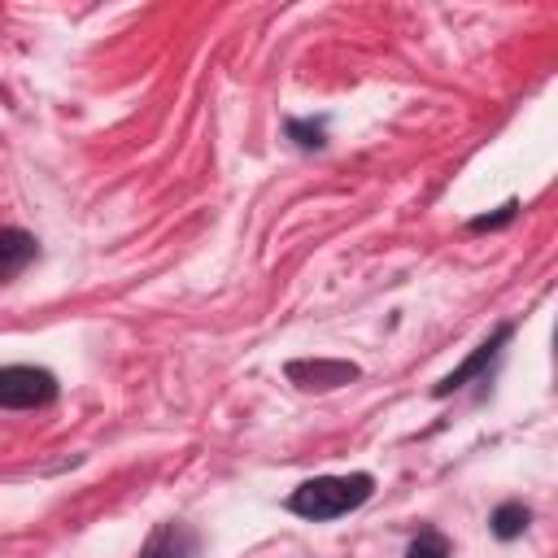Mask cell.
<instances>
[{"instance_id":"52a82bcc","label":"cell","mask_w":558,"mask_h":558,"mask_svg":"<svg viewBox=\"0 0 558 558\" xmlns=\"http://www.w3.org/2000/svg\"><path fill=\"white\" fill-rule=\"evenodd\" d=\"M31 257H35V240H31L26 231H4V235H0V279L17 275Z\"/></svg>"},{"instance_id":"9c48e42d","label":"cell","mask_w":558,"mask_h":558,"mask_svg":"<svg viewBox=\"0 0 558 558\" xmlns=\"http://www.w3.org/2000/svg\"><path fill=\"white\" fill-rule=\"evenodd\" d=\"M288 135L301 144V148H323V122H288Z\"/></svg>"},{"instance_id":"30bf717a","label":"cell","mask_w":558,"mask_h":558,"mask_svg":"<svg viewBox=\"0 0 558 558\" xmlns=\"http://www.w3.org/2000/svg\"><path fill=\"white\" fill-rule=\"evenodd\" d=\"M514 209H519V205H514V201H506V205H501V214H493V218H475V222H471V231H493V227H506V222L514 218Z\"/></svg>"},{"instance_id":"6da1fadb","label":"cell","mask_w":558,"mask_h":558,"mask_svg":"<svg viewBox=\"0 0 558 558\" xmlns=\"http://www.w3.org/2000/svg\"><path fill=\"white\" fill-rule=\"evenodd\" d=\"M375 493V480L366 471H353V475H314L305 480L292 497H288V510L310 519V523H327V519H340L357 506H366Z\"/></svg>"},{"instance_id":"7a4b0ae2","label":"cell","mask_w":558,"mask_h":558,"mask_svg":"<svg viewBox=\"0 0 558 558\" xmlns=\"http://www.w3.org/2000/svg\"><path fill=\"white\" fill-rule=\"evenodd\" d=\"M57 397V375L44 366H0V410H39Z\"/></svg>"},{"instance_id":"5b68a950","label":"cell","mask_w":558,"mask_h":558,"mask_svg":"<svg viewBox=\"0 0 558 558\" xmlns=\"http://www.w3.org/2000/svg\"><path fill=\"white\" fill-rule=\"evenodd\" d=\"M506 340H510V323H501V327H497V331H493V336H488V340H484V344H480V349H475V353H471V357H466L458 371H449V375H445V379H440L432 392H436V397L458 392L466 379H475V375H480V371H484V366H488V362L501 353V344H506Z\"/></svg>"},{"instance_id":"277c9868","label":"cell","mask_w":558,"mask_h":558,"mask_svg":"<svg viewBox=\"0 0 558 558\" xmlns=\"http://www.w3.org/2000/svg\"><path fill=\"white\" fill-rule=\"evenodd\" d=\"M288 379L310 388V392L314 388L327 392V388H340V384L357 379V366L353 362H327V357H318V362H288Z\"/></svg>"},{"instance_id":"8992f818","label":"cell","mask_w":558,"mask_h":558,"mask_svg":"<svg viewBox=\"0 0 558 558\" xmlns=\"http://www.w3.org/2000/svg\"><path fill=\"white\" fill-rule=\"evenodd\" d=\"M527 523H532V510H527L523 501H501V506L493 510V519H488V527H493L497 541H514V536H523Z\"/></svg>"},{"instance_id":"ba28073f","label":"cell","mask_w":558,"mask_h":558,"mask_svg":"<svg viewBox=\"0 0 558 558\" xmlns=\"http://www.w3.org/2000/svg\"><path fill=\"white\" fill-rule=\"evenodd\" d=\"M405 558H449V536L436 532V527H427V532H418V536L410 541Z\"/></svg>"},{"instance_id":"3957f363","label":"cell","mask_w":558,"mask_h":558,"mask_svg":"<svg viewBox=\"0 0 558 558\" xmlns=\"http://www.w3.org/2000/svg\"><path fill=\"white\" fill-rule=\"evenodd\" d=\"M196 532L187 523H157L148 532V541L140 545V558H196Z\"/></svg>"}]
</instances>
